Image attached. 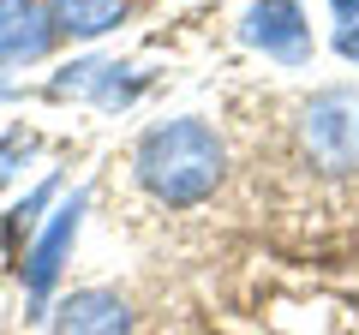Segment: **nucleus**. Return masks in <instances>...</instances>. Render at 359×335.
<instances>
[{
  "label": "nucleus",
  "mask_w": 359,
  "mask_h": 335,
  "mask_svg": "<svg viewBox=\"0 0 359 335\" xmlns=\"http://www.w3.org/2000/svg\"><path fill=\"white\" fill-rule=\"evenodd\" d=\"M228 174V144L204 120H168L138 138V180L162 204H204Z\"/></svg>",
  "instance_id": "nucleus-1"
},
{
  "label": "nucleus",
  "mask_w": 359,
  "mask_h": 335,
  "mask_svg": "<svg viewBox=\"0 0 359 335\" xmlns=\"http://www.w3.org/2000/svg\"><path fill=\"white\" fill-rule=\"evenodd\" d=\"M299 150L318 174H359V90L335 84L299 108Z\"/></svg>",
  "instance_id": "nucleus-2"
},
{
  "label": "nucleus",
  "mask_w": 359,
  "mask_h": 335,
  "mask_svg": "<svg viewBox=\"0 0 359 335\" xmlns=\"http://www.w3.org/2000/svg\"><path fill=\"white\" fill-rule=\"evenodd\" d=\"M245 42L264 48L269 60H282V66H306L311 60V25L299 13V0H252Z\"/></svg>",
  "instance_id": "nucleus-3"
},
{
  "label": "nucleus",
  "mask_w": 359,
  "mask_h": 335,
  "mask_svg": "<svg viewBox=\"0 0 359 335\" xmlns=\"http://www.w3.org/2000/svg\"><path fill=\"white\" fill-rule=\"evenodd\" d=\"M54 335H132V306L108 287H78L54 306Z\"/></svg>",
  "instance_id": "nucleus-4"
},
{
  "label": "nucleus",
  "mask_w": 359,
  "mask_h": 335,
  "mask_svg": "<svg viewBox=\"0 0 359 335\" xmlns=\"http://www.w3.org/2000/svg\"><path fill=\"white\" fill-rule=\"evenodd\" d=\"M54 42V25L36 0H0V66L42 60Z\"/></svg>",
  "instance_id": "nucleus-5"
},
{
  "label": "nucleus",
  "mask_w": 359,
  "mask_h": 335,
  "mask_svg": "<svg viewBox=\"0 0 359 335\" xmlns=\"http://www.w3.org/2000/svg\"><path fill=\"white\" fill-rule=\"evenodd\" d=\"M78 221H84V198H72V204H60V210H54L48 233H42V240H36V252L25 258V287H30L36 299L54 287V275H60L66 252H72V240H78Z\"/></svg>",
  "instance_id": "nucleus-6"
},
{
  "label": "nucleus",
  "mask_w": 359,
  "mask_h": 335,
  "mask_svg": "<svg viewBox=\"0 0 359 335\" xmlns=\"http://www.w3.org/2000/svg\"><path fill=\"white\" fill-rule=\"evenodd\" d=\"M42 13H48L54 36H108V30L126 18V0H42Z\"/></svg>",
  "instance_id": "nucleus-7"
},
{
  "label": "nucleus",
  "mask_w": 359,
  "mask_h": 335,
  "mask_svg": "<svg viewBox=\"0 0 359 335\" xmlns=\"http://www.w3.org/2000/svg\"><path fill=\"white\" fill-rule=\"evenodd\" d=\"M335 48H341L347 60L359 66V18H347V25H341V36H335Z\"/></svg>",
  "instance_id": "nucleus-8"
},
{
  "label": "nucleus",
  "mask_w": 359,
  "mask_h": 335,
  "mask_svg": "<svg viewBox=\"0 0 359 335\" xmlns=\"http://www.w3.org/2000/svg\"><path fill=\"white\" fill-rule=\"evenodd\" d=\"M330 6H335L341 18H359V0H330Z\"/></svg>",
  "instance_id": "nucleus-9"
}]
</instances>
